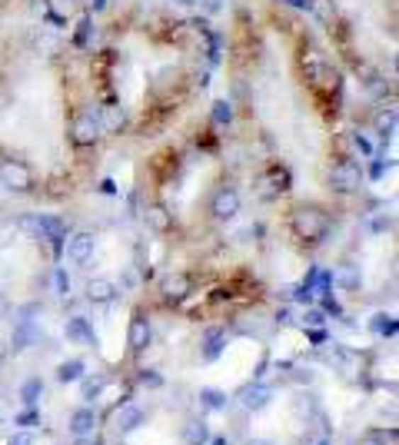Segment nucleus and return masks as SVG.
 I'll use <instances>...</instances> for the list:
<instances>
[{
	"instance_id": "1",
	"label": "nucleus",
	"mask_w": 399,
	"mask_h": 445,
	"mask_svg": "<svg viewBox=\"0 0 399 445\" xmlns=\"http://www.w3.org/2000/svg\"><path fill=\"white\" fill-rule=\"evenodd\" d=\"M290 226L300 239H310V243H320V239L330 233V216H326L320 207H296L290 216Z\"/></svg>"
},
{
	"instance_id": "2",
	"label": "nucleus",
	"mask_w": 399,
	"mask_h": 445,
	"mask_svg": "<svg viewBox=\"0 0 399 445\" xmlns=\"http://www.w3.org/2000/svg\"><path fill=\"white\" fill-rule=\"evenodd\" d=\"M326 183H330V190L339 196H353L363 190V166L353 163V160H339V163H333V170H330V176H326Z\"/></svg>"
},
{
	"instance_id": "3",
	"label": "nucleus",
	"mask_w": 399,
	"mask_h": 445,
	"mask_svg": "<svg viewBox=\"0 0 399 445\" xmlns=\"http://www.w3.org/2000/svg\"><path fill=\"white\" fill-rule=\"evenodd\" d=\"M290 186H293V176H290V170L280 163L266 166V170L257 176V193L263 196V200H280L283 193H290Z\"/></svg>"
},
{
	"instance_id": "4",
	"label": "nucleus",
	"mask_w": 399,
	"mask_h": 445,
	"mask_svg": "<svg viewBox=\"0 0 399 445\" xmlns=\"http://www.w3.org/2000/svg\"><path fill=\"white\" fill-rule=\"evenodd\" d=\"M240 209H243V200H240V193L233 186H220L213 193V200H210V213H213V219H220V223L237 219Z\"/></svg>"
},
{
	"instance_id": "5",
	"label": "nucleus",
	"mask_w": 399,
	"mask_h": 445,
	"mask_svg": "<svg viewBox=\"0 0 399 445\" xmlns=\"http://www.w3.org/2000/svg\"><path fill=\"white\" fill-rule=\"evenodd\" d=\"M0 183L7 186V190H13V193H30L33 190V173L23 163L13 160V163L0 166Z\"/></svg>"
},
{
	"instance_id": "6",
	"label": "nucleus",
	"mask_w": 399,
	"mask_h": 445,
	"mask_svg": "<svg viewBox=\"0 0 399 445\" xmlns=\"http://www.w3.org/2000/svg\"><path fill=\"white\" fill-rule=\"evenodd\" d=\"M94 250H97V236L94 233H70L67 236V260L77 262V266L94 260Z\"/></svg>"
},
{
	"instance_id": "7",
	"label": "nucleus",
	"mask_w": 399,
	"mask_h": 445,
	"mask_svg": "<svg viewBox=\"0 0 399 445\" xmlns=\"http://www.w3.org/2000/svg\"><path fill=\"white\" fill-rule=\"evenodd\" d=\"M193 293V279L186 276V272H167L160 279V296L167 303H180L186 296Z\"/></svg>"
},
{
	"instance_id": "8",
	"label": "nucleus",
	"mask_w": 399,
	"mask_h": 445,
	"mask_svg": "<svg viewBox=\"0 0 399 445\" xmlns=\"http://www.w3.org/2000/svg\"><path fill=\"white\" fill-rule=\"evenodd\" d=\"M237 399H240V405H243V409H249V412H263V409L273 402V386H263V382L243 386Z\"/></svg>"
},
{
	"instance_id": "9",
	"label": "nucleus",
	"mask_w": 399,
	"mask_h": 445,
	"mask_svg": "<svg viewBox=\"0 0 399 445\" xmlns=\"http://www.w3.org/2000/svg\"><path fill=\"white\" fill-rule=\"evenodd\" d=\"M150 319L143 313H133V319H130V329H127V346L130 352H143V349L150 346Z\"/></svg>"
},
{
	"instance_id": "10",
	"label": "nucleus",
	"mask_w": 399,
	"mask_h": 445,
	"mask_svg": "<svg viewBox=\"0 0 399 445\" xmlns=\"http://www.w3.org/2000/svg\"><path fill=\"white\" fill-rule=\"evenodd\" d=\"M97 422H100V415H97V409L86 402V405H80V409H74L70 412V422H67V429L80 439V435H94V429H97Z\"/></svg>"
},
{
	"instance_id": "11",
	"label": "nucleus",
	"mask_w": 399,
	"mask_h": 445,
	"mask_svg": "<svg viewBox=\"0 0 399 445\" xmlns=\"http://www.w3.org/2000/svg\"><path fill=\"white\" fill-rule=\"evenodd\" d=\"M147 422V412H143L140 405H120L117 409V419H113V429H117L120 435H133L140 425Z\"/></svg>"
},
{
	"instance_id": "12",
	"label": "nucleus",
	"mask_w": 399,
	"mask_h": 445,
	"mask_svg": "<svg viewBox=\"0 0 399 445\" xmlns=\"http://www.w3.org/2000/svg\"><path fill=\"white\" fill-rule=\"evenodd\" d=\"M37 223H40V239H50V243H64L70 236V226H67L64 216L57 213H37Z\"/></svg>"
},
{
	"instance_id": "13",
	"label": "nucleus",
	"mask_w": 399,
	"mask_h": 445,
	"mask_svg": "<svg viewBox=\"0 0 399 445\" xmlns=\"http://www.w3.org/2000/svg\"><path fill=\"white\" fill-rule=\"evenodd\" d=\"M120 293V286L113 279H103V276H97V279H90L86 282V303H94V306H107L113 303Z\"/></svg>"
},
{
	"instance_id": "14",
	"label": "nucleus",
	"mask_w": 399,
	"mask_h": 445,
	"mask_svg": "<svg viewBox=\"0 0 399 445\" xmlns=\"http://www.w3.org/2000/svg\"><path fill=\"white\" fill-rule=\"evenodd\" d=\"M64 336L70 339V342H84V346H94L97 342V336H94V326H90V319L86 316H70L64 326Z\"/></svg>"
},
{
	"instance_id": "15",
	"label": "nucleus",
	"mask_w": 399,
	"mask_h": 445,
	"mask_svg": "<svg viewBox=\"0 0 399 445\" xmlns=\"http://www.w3.org/2000/svg\"><path fill=\"white\" fill-rule=\"evenodd\" d=\"M13 349H30L40 342V326L37 323H27V319H17L13 323Z\"/></svg>"
},
{
	"instance_id": "16",
	"label": "nucleus",
	"mask_w": 399,
	"mask_h": 445,
	"mask_svg": "<svg viewBox=\"0 0 399 445\" xmlns=\"http://www.w3.org/2000/svg\"><path fill=\"white\" fill-rule=\"evenodd\" d=\"M100 120H97V113H84V117L74 123V137H77V143H97L100 140Z\"/></svg>"
},
{
	"instance_id": "17",
	"label": "nucleus",
	"mask_w": 399,
	"mask_h": 445,
	"mask_svg": "<svg viewBox=\"0 0 399 445\" xmlns=\"http://www.w3.org/2000/svg\"><path fill=\"white\" fill-rule=\"evenodd\" d=\"M143 223H147V229H153V233H167V229L173 226V213L167 207H160V203H153V207L143 209Z\"/></svg>"
},
{
	"instance_id": "18",
	"label": "nucleus",
	"mask_w": 399,
	"mask_h": 445,
	"mask_svg": "<svg viewBox=\"0 0 399 445\" xmlns=\"http://www.w3.org/2000/svg\"><path fill=\"white\" fill-rule=\"evenodd\" d=\"M223 349H227V329H210L203 336V359L213 362V359L223 356Z\"/></svg>"
},
{
	"instance_id": "19",
	"label": "nucleus",
	"mask_w": 399,
	"mask_h": 445,
	"mask_svg": "<svg viewBox=\"0 0 399 445\" xmlns=\"http://www.w3.org/2000/svg\"><path fill=\"white\" fill-rule=\"evenodd\" d=\"M110 376L107 372H97V376H84L80 379V395H84L86 402H97L100 395H103V389H107Z\"/></svg>"
},
{
	"instance_id": "20",
	"label": "nucleus",
	"mask_w": 399,
	"mask_h": 445,
	"mask_svg": "<svg viewBox=\"0 0 399 445\" xmlns=\"http://www.w3.org/2000/svg\"><path fill=\"white\" fill-rule=\"evenodd\" d=\"M210 435H213V429H210V422H203V419H190V422L184 425V442L186 445H206Z\"/></svg>"
},
{
	"instance_id": "21",
	"label": "nucleus",
	"mask_w": 399,
	"mask_h": 445,
	"mask_svg": "<svg viewBox=\"0 0 399 445\" xmlns=\"http://www.w3.org/2000/svg\"><path fill=\"white\" fill-rule=\"evenodd\" d=\"M97 120H100V130L103 133H120L123 127H127V117H123V110L120 107H103L97 113Z\"/></svg>"
},
{
	"instance_id": "22",
	"label": "nucleus",
	"mask_w": 399,
	"mask_h": 445,
	"mask_svg": "<svg viewBox=\"0 0 399 445\" xmlns=\"http://www.w3.org/2000/svg\"><path fill=\"white\" fill-rule=\"evenodd\" d=\"M86 376V362L84 359H70V362H60L57 366V382H80Z\"/></svg>"
},
{
	"instance_id": "23",
	"label": "nucleus",
	"mask_w": 399,
	"mask_h": 445,
	"mask_svg": "<svg viewBox=\"0 0 399 445\" xmlns=\"http://www.w3.org/2000/svg\"><path fill=\"white\" fill-rule=\"evenodd\" d=\"M200 405L203 409H210V412H223L230 405V395L220 389H200Z\"/></svg>"
},
{
	"instance_id": "24",
	"label": "nucleus",
	"mask_w": 399,
	"mask_h": 445,
	"mask_svg": "<svg viewBox=\"0 0 399 445\" xmlns=\"http://www.w3.org/2000/svg\"><path fill=\"white\" fill-rule=\"evenodd\" d=\"M373 127H376L379 137H393L396 133V110H379L376 117H373Z\"/></svg>"
},
{
	"instance_id": "25",
	"label": "nucleus",
	"mask_w": 399,
	"mask_h": 445,
	"mask_svg": "<svg viewBox=\"0 0 399 445\" xmlns=\"http://www.w3.org/2000/svg\"><path fill=\"white\" fill-rule=\"evenodd\" d=\"M17 395H21L23 405H37V402H40V395H43V379H37V376H33V379H27L21 386V392H17Z\"/></svg>"
},
{
	"instance_id": "26",
	"label": "nucleus",
	"mask_w": 399,
	"mask_h": 445,
	"mask_svg": "<svg viewBox=\"0 0 399 445\" xmlns=\"http://www.w3.org/2000/svg\"><path fill=\"white\" fill-rule=\"evenodd\" d=\"M13 425H21V429H37V425H40V409H37V405H23V412L13 415Z\"/></svg>"
},
{
	"instance_id": "27",
	"label": "nucleus",
	"mask_w": 399,
	"mask_h": 445,
	"mask_svg": "<svg viewBox=\"0 0 399 445\" xmlns=\"http://www.w3.org/2000/svg\"><path fill=\"white\" fill-rule=\"evenodd\" d=\"M210 117H213L216 127H230V123H233V107H230L227 100H216L213 113H210Z\"/></svg>"
},
{
	"instance_id": "28",
	"label": "nucleus",
	"mask_w": 399,
	"mask_h": 445,
	"mask_svg": "<svg viewBox=\"0 0 399 445\" xmlns=\"http://www.w3.org/2000/svg\"><path fill=\"white\" fill-rule=\"evenodd\" d=\"M336 279H339V286H343V289H359L363 276H359L356 266H343V270L336 272Z\"/></svg>"
},
{
	"instance_id": "29",
	"label": "nucleus",
	"mask_w": 399,
	"mask_h": 445,
	"mask_svg": "<svg viewBox=\"0 0 399 445\" xmlns=\"http://www.w3.org/2000/svg\"><path fill=\"white\" fill-rule=\"evenodd\" d=\"M373 329H376L379 336H389V339H393V336H396V319H393V316H383V313H379L376 319H373Z\"/></svg>"
},
{
	"instance_id": "30",
	"label": "nucleus",
	"mask_w": 399,
	"mask_h": 445,
	"mask_svg": "<svg viewBox=\"0 0 399 445\" xmlns=\"http://www.w3.org/2000/svg\"><path fill=\"white\" fill-rule=\"evenodd\" d=\"M54 289H57V296H60V299H67V296H70V276H67L64 266H57V270H54Z\"/></svg>"
},
{
	"instance_id": "31",
	"label": "nucleus",
	"mask_w": 399,
	"mask_h": 445,
	"mask_svg": "<svg viewBox=\"0 0 399 445\" xmlns=\"http://www.w3.org/2000/svg\"><path fill=\"white\" fill-rule=\"evenodd\" d=\"M293 412H296V415H306V419H310V415L316 412L313 395H296V399H293Z\"/></svg>"
},
{
	"instance_id": "32",
	"label": "nucleus",
	"mask_w": 399,
	"mask_h": 445,
	"mask_svg": "<svg viewBox=\"0 0 399 445\" xmlns=\"http://www.w3.org/2000/svg\"><path fill=\"white\" fill-rule=\"evenodd\" d=\"M137 382H140L143 389H160V386H163V376H160L157 369H140Z\"/></svg>"
},
{
	"instance_id": "33",
	"label": "nucleus",
	"mask_w": 399,
	"mask_h": 445,
	"mask_svg": "<svg viewBox=\"0 0 399 445\" xmlns=\"http://www.w3.org/2000/svg\"><path fill=\"white\" fill-rule=\"evenodd\" d=\"M7 445H37V435L30 429H17V432L7 439Z\"/></svg>"
},
{
	"instance_id": "34",
	"label": "nucleus",
	"mask_w": 399,
	"mask_h": 445,
	"mask_svg": "<svg viewBox=\"0 0 399 445\" xmlns=\"http://www.w3.org/2000/svg\"><path fill=\"white\" fill-rule=\"evenodd\" d=\"M17 226H21L23 233H30V239H40V223H37V216H21Z\"/></svg>"
},
{
	"instance_id": "35",
	"label": "nucleus",
	"mask_w": 399,
	"mask_h": 445,
	"mask_svg": "<svg viewBox=\"0 0 399 445\" xmlns=\"http://www.w3.org/2000/svg\"><path fill=\"white\" fill-rule=\"evenodd\" d=\"M43 313V306L40 303H27V306H21V319H27V323H37V316Z\"/></svg>"
},
{
	"instance_id": "36",
	"label": "nucleus",
	"mask_w": 399,
	"mask_h": 445,
	"mask_svg": "<svg viewBox=\"0 0 399 445\" xmlns=\"http://www.w3.org/2000/svg\"><path fill=\"white\" fill-rule=\"evenodd\" d=\"M353 146H356L363 156H373V143H369L366 133H353Z\"/></svg>"
},
{
	"instance_id": "37",
	"label": "nucleus",
	"mask_w": 399,
	"mask_h": 445,
	"mask_svg": "<svg viewBox=\"0 0 399 445\" xmlns=\"http://www.w3.org/2000/svg\"><path fill=\"white\" fill-rule=\"evenodd\" d=\"M303 319H306V326H323L326 313H323V309H306V313H303Z\"/></svg>"
},
{
	"instance_id": "38",
	"label": "nucleus",
	"mask_w": 399,
	"mask_h": 445,
	"mask_svg": "<svg viewBox=\"0 0 399 445\" xmlns=\"http://www.w3.org/2000/svg\"><path fill=\"white\" fill-rule=\"evenodd\" d=\"M200 7H203L206 13H216L220 7H223V0H200Z\"/></svg>"
},
{
	"instance_id": "39",
	"label": "nucleus",
	"mask_w": 399,
	"mask_h": 445,
	"mask_svg": "<svg viewBox=\"0 0 399 445\" xmlns=\"http://www.w3.org/2000/svg\"><path fill=\"white\" fill-rule=\"evenodd\" d=\"M310 342H313V346H323L326 333H323V329H310Z\"/></svg>"
},
{
	"instance_id": "40",
	"label": "nucleus",
	"mask_w": 399,
	"mask_h": 445,
	"mask_svg": "<svg viewBox=\"0 0 399 445\" xmlns=\"http://www.w3.org/2000/svg\"><path fill=\"white\" fill-rule=\"evenodd\" d=\"M133 286H137V272L127 270L123 272V289H133Z\"/></svg>"
},
{
	"instance_id": "41",
	"label": "nucleus",
	"mask_w": 399,
	"mask_h": 445,
	"mask_svg": "<svg viewBox=\"0 0 399 445\" xmlns=\"http://www.w3.org/2000/svg\"><path fill=\"white\" fill-rule=\"evenodd\" d=\"M74 445H103V442H100L97 435H80V439H77Z\"/></svg>"
},
{
	"instance_id": "42",
	"label": "nucleus",
	"mask_w": 399,
	"mask_h": 445,
	"mask_svg": "<svg viewBox=\"0 0 399 445\" xmlns=\"http://www.w3.org/2000/svg\"><path fill=\"white\" fill-rule=\"evenodd\" d=\"M7 316H11V303H7L4 293H0V319H7Z\"/></svg>"
},
{
	"instance_id": "43",
	"label": "nucleus",
	"mask_w": 399,
	"mask_h": 445,
	"mask_svg": "<svg viewBox=\"0 0 399 445\" xmlns=\"http://www.w3.org/2000/svg\"><path fill=\"white\" fill-rule=\"evenodd\" d=\"M206 445H230V442H227V435H210V442Z\"/></svg>"
},
{
	"instance_id": "44",
	"label": "nucleus",
	"mask_w": 399,
	"mask_h": 445,
	"mask_svg": "<svg viewBox=\"0 0 399 445\" xmlns=\"http://www.w3.org/2000/svg\"><path fill=\"white\" fill-rule=\"evenodd\" d=\"M359 445H386V442H383L379 435H369V439H363V442H359Z\"/></svg>"
},
{
	"instance_id": "45",
	"label": "nucleus",
	"mask_w": 399,
	"mask_h": 445,
	"mask_svg": "<svg viewBox=\"0 0 399 445\" xmlns=\"http://www.w3.org/2000/svg\"><path fill=\"white\" fill-rule=\"evenodd\" d=\"M276 323H290V309H280V313H276Z\"/></svg>"
},
{
	"instance_id": "46",
	"label": "nucleus",
	"mask_w": 399,
	"mask_h": 445,
	"mask_svg": "<svg viewBox=\"0 0 399 445\" xmlns=\"http://www.w3.org/2000/svg\"><path fill=\"white\" fill-rule=\"evenodd\" d=\"M383 173H386V166H383V163L376 160V163H373V176H383Z\"/></svg>"
},
{
	"instance_id": "47",
	"label": "nucleus",
	"mask_w": 399,
	"mask_h": 445,
	"mask_svg": "<svg viewBox=\"0 0 399 445\" xmlns=\"http://www.w3.org/2000/svg\"><path fill=\"white\" fill-rule=\"evenodd\" d=\"M313 445H333V435L326 432V435H323V439H316V442H313Z\"/></svg>"
},
{
	"instance_id": "48",
	"label": "nucleus",
	"mask_w": 399,
	"mask_h": 445,
	"mask_svg": "<svg viewBox=\"0 0 399 445\" xmlns=\"http://www.w3.org/2000/svg\"><path fill=\"white\" fill-rule=\"evenodd\" d=\"M173 4H180V7H196L200 0H173Z\"/></svg>"
},
{
	"instance_id": "49",
	"label": "nucleus",
	"mask_w": 399,
	"mask_h": 445,
	"mask_svg": "<svg viewBox=\"0 0 399 445\" xmlns=\"http://www.w3.org/2000/svg\"><path fill=\"white\" fill-rule=\"evenodd\" d=\"M4 362H7V346L0 342V369H4Z\"/></svg>"
},
{
	"instance_id": "50",
	"label": "nucleus",
	"mask_w": 399,
	"mask_h": 445,
	"mask_svg": "<svg viewBox=\"0 0 399 445\" xmlns=\"http://www.w3.org/2000/svg\"><path fill=\"white\" fill-rule=\"evenodd\" d=\"M247 445H273L270 439H253V442H247Z\"/></svg>"
},
{
	"instance_id": "51",
	"label": "nucleus",
	"mask_w": 399,
	"mask_h": 445,
	"mask_svg": "<svg viewBox=\"0 0 399 445\" xmlns=\"http://www.w3.org/2000/svg\"><path fill=\"white\" fill-rule=\"evenodd\" d=\"M4 422H7V412H4V409H0V425H4Z\"/></svg>"
}]
</instances>
